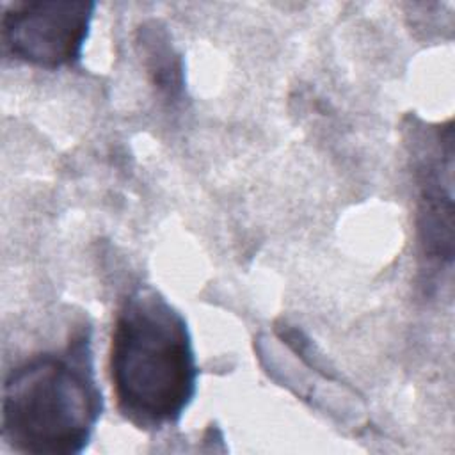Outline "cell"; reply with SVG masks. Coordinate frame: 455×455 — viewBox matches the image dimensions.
I'll return each instance as SVG.
<instances>
[{"label": "cell", "mask_w": 455, "mask_h": 455, "mask_svg": "<svg viewBox=\"0 0 455 455\" xmlns=\"http://www.w3.org/2000/svg\"><path fill=\"white\" fill-rule=\"evenodd\" d=\"M108 370L121 416L140 430L180 421L197 389V363L185 316L153 286L121 302L110 338Z\"/></svg>", "instance_id": "6da1fadb"}, {"label": "cell", "mask_w": 455, "mask_h": 455, "mask_svg": "<svg viewBox=\"0 0 455 455\" xmlns=\"http://www.w3.org/2000/svg\"><path fill=\"white\" fill-rule=\"evenodd\" d=\"M103 412L91 329L82 325L59 350L16 364L2 395V441L32 455L82 453Z\"/></svg>", "instance_id": "7a4b0ae2"}, {"label": "cell", "mask_w": 455, "mask_h": 455, "mask_svg": "<svg viewBox=\"0 0 455 455\" xmlns=\"http://www.w3.org/2000/svg\"><path fill=\"white\" fill-rule=\"evenodd\" d=\"M96 4L85 0H20L5 5V52L25 64L59 69L82 59Z\"/></svg>", "instance_id": "3957f363"}, {"label": "cell", "mask_w": 455, "mask_h": 455, "mask_svg": "<svg viewBox=\"0 0 455 455\" xmlns=\"http://www.w3.org/2000/svg\"><path fill=\"white\" fill-rule=\"evenodd\" d=\"M412 142L418 185V238L423 258L450 265L453 258V135L451 124L430 128Z\"/></svg>", "instance_id": "277c9868"}]
</instances>
